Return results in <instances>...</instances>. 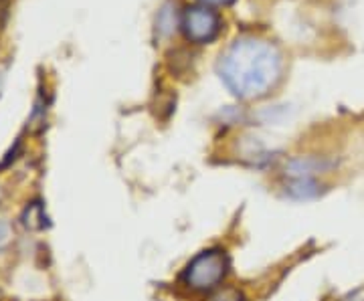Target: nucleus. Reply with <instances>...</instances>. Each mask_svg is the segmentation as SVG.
<instances>
[{"label": "nucleus", "mask_w": 364, "mask_h": 301, "mask_svg": "<svg viewBox=\"0 0 364 301\" xmlns=\"http://www.w3.org/2000/svg\"><path fill=\"white\" fill-rule=\"evenodd\" d=\"M282 53L269 40L243 37L225 51L219 73L229 92L241 99H259L282 77Z\"/></svg>", "instance_id": "f257e3e1"}, {"label": "nucleus", "mask_w": 364, "mask_h": 301, "mask_svg": "<svg viewBox=\"0 0 364 301\" xmlns=\"http://www.w3.org/2000/svg\"><path fill=\"white\" fill-rule=\"evenodd\" d=\"M227 267H229V261L223 251H205L191 261L184 279L191 289L208 291L221 283L227 273Z\"/></svg>", "instance_id": "f03ea898"}, {"label": "nucleus", "mask_w": 364, "mask_h": 301, "mask_svg": "<svg viewBox=\"0 0 364 301\" xmlns=\"http://www.w3.org/2000/svg\"><path fill=\"white\" fill-rule=\"evenodd\" d=\"M181 28L184 37L196 43V45H207L219 37L221 33V16L217 11H213L207 4L188 6L181 18Z\"/></svg>", "instance_id": "7ed1b4c3"}, {"label": "nucleus", "mask_w": 364, "mask_h": 301, "mask_svg": "<svg viewBox=\"0 0 364 301\" xmlns=\"http://www.w3.org/2000/svg\"><path fill=\"white\" fill-rule=\"evenodd\" d=\"M213 301H241V295L237 291H223L217 297H213Z\"/></svg>", "instance_id": "20e7f679"}, {"label": "nucleus", "mask_w": 364, "mask_h": 301, "mask_svg": "<svg viewBox=\"0 0 364 301\" xmlns=\"http://www.w3.org/2000/svg\"><path fill=\"white\" fill-rule=\"evenodd\" d=\"M205 4H215V6H225V4H231L235 0H200Z\"/></svg>", "instance_id": "39448f33"}, {"label": "nucleus", "mask_w": 364, "mask_h": 301, "mask_svg": "<svg viewBox=\"0 0 364 301\" xmlns=\"http://www.w3.org/2000/svg\"><path fill=\"white\" fill-rule=\"evenodd\" d=\"M352 301H364V297H358V300H352Z\"/></svg>", "instance_id": "423d86ee"}]
</instances>
